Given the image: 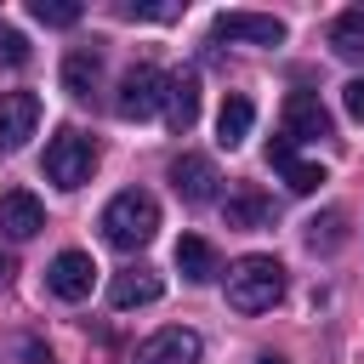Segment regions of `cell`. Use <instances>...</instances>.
<instances>
[{
  "instance_id": "30bf717a",
  "label": "cell",
  "mask_w": 364,
  "mask_h": 364,
  "mask_svg": "<svg viewBox=\"0 0 364 364\" xmlns=\"http://www.w3.org/2000/svg\"><path fill=\"white\" fill-rule=\"evenodd\" d=\"M216 159H205V154H182V159H171V188L188 199V205H210L216 199Z\"/></svg>"
},
{
  "instance_id": "277c9868",
  "label": "cell",
  "mask_w": 364,
  "mask_h": 364,
  "mask_svg": "<svg viewBox=\"0 0 364 364\" xmlns=\"http://www.w3.org/2000/svg\"><path fill=\"white\" fill-rule=\"evenodd\" d=\"M165 80H171V74H159L154 63L125 68V74H119V91H114V114H119V119H148V114H159V108H165Z\"/></svg>"
},
{
  "instance_id": "6da1fadb",
  "label": "cell",
  "mask_w": 364,
  "mask_h": 364,
  "mask_svg": "<svg viewBox=\"0 0 364 364\" xmlns=\"http://www.w3.org/2000/svg\"><path fill=\"white\" fill-rule=\"evenodd\" d=\"M102 239L114 245V250H142L154 233H159V205H154V193H142V188H125V193H114L108 205H102Z\"/></svg>"
},
{
  "instance_id": "ac0fdd59",
  "label": "cell",
  "mask_w": 364,
  "mask_h": 364,
  "mask_svg": "<svg viewBox=\"0 0 364 364\" xmlns=\"http://www.w3.org/2000/svg\"><path fill=\"white\" fill-rule=\"evenodd\" d=\"M176 267H182L188 284H205V279L222 273V267H216V250H210L199 233H182V239H176Z\"/></svg>"
},
{
  "instance_id": "d6986e66",
  "label": "cell",
  "mask_w": 364,
  "mask_h": 364,
  "mask_svg": "<svg viewBox=\"0 0 364 364\" xmlns=\"http://www.w3.org/2000/svg\"><path fill=\"white\" fill-rule=\"evenodd\" d=\"M330 51L347 57V63H364V6H353L330 23Z\"/></svg>"
},
{
  "instance_id": "7402d4cb",
  "label": "cell",
  "mask_w": 364,
  "mask_h": 364,
  "mask_svg": "<svg viewBox=\"0 0 364 364\" xmlns=\"http://www.w3.org/2000/svg\"><path fill=\"white\" fill-rule=\"evenodd\" d=\"M0 63H11V68L28 63V40H23L17 28H0Z\"/></svg>"
},
{
  "instance_id": "ffe728a7",
  "label": "cell",
  "mask_w": 364,
  "mask_h": 364,
  "mask_svg": "<svg viewBox=\"0 0 364 364\" xmlns=\"http://www.w3.org/2000/svg\"><path fill=\"white\" fill-rule=\"evenodd\" d=\"M341 245H347V216H341V210H324V216L307 222V250H324V256H330V250H341Z\"/></svg>"
},
{
  "instance_id": "8fae6325",
  "label": "cell",
  "mask_w": 364,
  "mask_h": 364,
  "mask_svg": "<svg viewBox=\"0 0 364 364\" xmlns=\"http://www.w3.org/2000/svg\"><path fill=\"white\" fill-rule=\"evenodd\" d=\"M222 222H228V228H239V233L273 228V199H267L256 182H239V188L222 199Z\"/></svg>"
},
{
  "instance_id": "e0dca14e",
  "label": "cell",
  "mask_w": 364,
  "mask_h": 364,
  "mask_svg": "<svg viewBox=\"0 0 364 364\" xmlns=\"http://www.w3.org/2000/svg\"><path fill=\"white\" fill-rule=\"evenodd\" d=\"M250 125H256V102H250L245 91H228L222 108H216V142H222V148H239V142L250 136Z\"/></svg>"
},
{
  "instance_id": "8992f818",
  "label": "cell",
  "mask_w": 364,
  "mask_h": 364,
  "mask_svg": "<svg viewBox=\"0 0 364 364\" xmlns=\"http://www.w3.org/2000/svg\"><path fill=\"white\" fill-rule=\"evenodd\" d=\"M40 125V97L34 91H0V154H17Z\"/></svg>"
},
{
  "instance_id": "d4e9b609",
  "label": "cell",
  "mask_w": 364,
  "mask_h": 364,
  "mask_svg": "<svg viewBox=\"0 0 364 364\" xmlns=\"http://www.w3.org/2000/svg\"><path fill=\"white\" fill-rule=\"evenodd\" d=\"M256 364H290V358H279V353H262V358H256Z\"/></svg>"
},
{
  "instance_id": "9c48e42d",
  "label": "cell",
  "mask_w": 364,
  "mask_h": 364,
  "mask_svg": "<svg viewBox=\"0 0 364 364\" xmlns=\"http://www.w3.org/2000/svg\"><path fill=\"white\" fill-rule=\"evenodd\" d=\"M336 125H330V108L313 97V91H290L284 97V142H313V136H330Z\"/></svg>"
},
{
  "instance_id": "9a60e30c",
  "label": "cell",
  "mask_w": 364,
  "mask_h": 364,
  "mask_svg": "<svg viewBox=\"0 0 364 364\" xmlns=\"http://www.w3.org/2000/svg\"><path fill=\"white\" fill-rule=\"evenodd\" d=\"M159 296H165V279H159L154 267H125V273L108 279V301H114V307H148V301H159Z\"/></svg>"
},
{
  "instance_id": "52a82bcc",
  "label": "cell",
  "mask_w": 364,
  "mask_h": 364,
  "mask_svg": "<svg viewBox=\"0 0 364 364\" xmlns=\"http://www.w3.org/2000/svg\"><path fill=\"white\" fill-rule=\"evenodd\" d=\"M199 358H205V341H199L188 324L154 330V336L136 347V364H199Z\"/></svg>"
},
{
  "instance_id": "5bb4252c",
  "label": "cell",
  "mask_w": 364,
  "mask_h": 364,
  "mask_svg": "<svg viewBox=\"0 0 364 364\" xmlns=\"http://www.w3.org/2000/svg\"><path fill=\"white\" fill-rule=\"evenodd\" d=\"M97 85H102V51H97V46H74V51L63 57V91H68L74 102H91Z\"/></svg>"
},
{
  "instance_id": "cb8c5ba5",
  "label": "cell",
  "mask_w": 364,
  "mask_h": 364,
  "mask_svg": "<svg viewBox=\"0 0 364 364\" xmlns=\"http://www.w3.org/2000/svg\"><path fill=\"white\" fill-rule=\"evenodd\" d=\"M11 273H17V267H11V256H0V290L11 284Z\"/></svg>"
},
{
  "instance_id": "7a4b0ae2",
  "label": "cell",
  "mask_w": 364,
  "mask_h": 364,
  "mask_svg": "<svg viewBox=\"0 0 364 364\" xmlns=\"http://www.w3.org/2000/svg\"><path fill=\"white\" fill-rule=\"evenodd\" d=\"M284 296V267L273 256H239L228 267V307L233 313H267Z\"/></svg>"
},
{
  "instance_id": "603a6c76",
  "label": "cell",
  "mask_w": 364,
  "mask_h": 364,
  "mask_svg": "<svg viewBox=\"0 0 364 364\" xmlns=\"http://www.w3.org/2000/svg\"><path fill=\"white\" fill-rule=\"evenodd\" d=\"M341 108H347V114H353V119H358V125H364V74H358V80H347V85H341Z\"/></svg>"
},
{
  "instance_id": "4fadbf2b",
  "label": "cell",
  "mask_w": 364,
  "mask_h": 364,
  "mask_svg": "<svg viewBox=\"0 0 364 364\" xmlns=\"http://www.w3.org/2000/svg\"><path fill=\"white\" fill-rule=\"evenodd\" d=\"M267 165L284 176V188H290V193H313V188L324 182V165L301 159V154H296V142H284V136H273V142H267Z\"/></svg>"
},
{
  "instance_id": "44dd1931",
  "label": "cell",
  "mask_w": 364,
  "mask_h": 364,
  "mask_svg": "<svg viewBox=\"0 0 364 364\" xmlns=\"http://www.w3.org/2000/svg\"><path fill=\"white\" fill-rule=\"evenodd\" d=\"M28 17L46 28H74L85 11H80V0H28Z\"/></svg>"
},
{
  "instance_id": "7c38bea8",
  "label": "cell",
  "mask_w": 364,
  "mask_h": 364,
  "mask_svg": "<svg viewBox=\"0 0 364 364\" xmlns=\"http://www.w3.org/2000/svg\"><path fill=\"white\" fill-rule=\"evenodd\" d=\"M40 228H46V205L28 188H6L0 193V233L6 239H34Z\"/></svg>"
},
{
  "instance_id": "3957f363",
  "label": "cell",
  "mask_w": 364,
  "mask_h": 364,
  "mask_svg": "<svg viewBox=\"0 0 364 364\" xmlns=\"http://www.w3.org/2000/svg\"><path fill=\"white\" fill-rule=\"evenodd\" d=\"M40 171H46V182H57L63 193H74V188H85V182H91V171H97V142H91L85 131L63 125V131L46 142Z\"/></svg>"
},
{
  "instance_id": "5b68a950",
  "label": "cell",
  "mask_w": 364,
  "mask_h": 364,
  "mask_svg": "<svg viewBox=\"0 0 364 364\" xmlns=\"http://www.w3.org/2000/svg\"><path fill=\"white\" fill-rule=\"evenodd\" d=\"M91 279H97V262H91L85 250H63V256H51V267H46V290H51L57 301H85V296H91Z\"/></svg>"
},
{
  "instance_id": "2e32d148",
  "label": "cell",
  "mask_w": 364,
  "mask_h": 364,
  "mask_svg": "<svg viewBox=\"0 0 364 364\" xmlns=\"http://www.w3.org/2000/svg\"><path fill=\"white\" fill-rule=\"evenodd\" d=\"M165 119H171L176 136L193 131V119H199V80L193 74H171L165 80Z\"/></svg>"
},
{
  "instance_id": "ba28073f",
  "label": "cell",
  "mask_w": 364,
  "mask_h": 364,
  "mask_svg": "<svg viewBox=\"0 0 364 364\" xmlns=\"http://www.w3.org/2000/svg\"><path fill=\"white\" fill-rule=\"evenodd\" d=\"M216 34L239 46H284V23L273 11H216Z\"/></svg>"
}]
</instances>
